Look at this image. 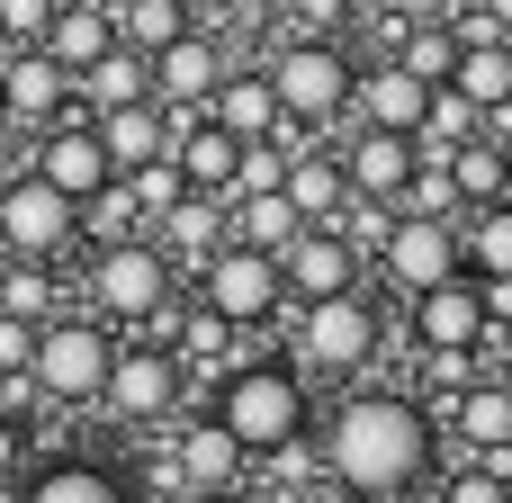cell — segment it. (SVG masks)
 <instances>
[{
	"label": "cell",
	"mask_w": 512,
	"mask_h": 503,
	"mask_svg": "<svg viewBox=\"0 0 512 503\" xmlns=\"http://www.w3.org/2000/svg\"><path fill=\"white\" fill-rule=\"evenodd\" d=\"M126 198H135V216H144V225H153V216H171V207H180V198H189V180H180V162H171V153H162V162H144V171H135V180H126Z\"/></svg>",
	"instance_id": "obj_37"
},
{
	"label": "cell",
	"mask_w": 512,
	"mask_h": 503,
	"mask_svg": "<svg viewBox=\"0 0 512 503\" xmlns=\"http://www.w3.org/2000/svg\"><path fill=\"white\" fill-rule=\"evenodd\" d=\"M36 180H45L54 198L90 207L117 171H108V153H99V135H90V126H45V144H36Z\"/></svg>",
	"instance_id": "obj_15"
},
{
	"label": "cell",
	"mask_w": 512,
	"mask_h": 503,
	"mask_svg": "<svg viewBox=\"0 0 512 503\" xmlns=\"http://www.w3.org/2000/svg\"><path fill=\"white\" fill-rule=\"evenodd\" d=\"M0 315L9 324H54V270L45 261H0Z\"/></svg>",
	"instance_id": "obj_32"
},
{
	"label": "cell",
	"mask_w": 512,
	"mask_h": 503,
	"mask_svg": "<svg viewBox=\"0 0 512 503\" xmlns=\"http://www.w3.org/2000/svg\"><path fill=\"white\" fill-rule=\"evenodd\" d=\"M279 198L297 207V225H342V207H351V171H342V153H297L288 180H279Z\"/></svg>",
	"instance_id": "obj_25"
},
{
	"label": "cell",
	"mask_w": 512,
	"mask_h": 503,
	"mask_svg": "<svg viewBox=\"0 0 512 503\" xmlns=\"http://www.w3.org/2000/svg\"><path fill=\"white\" fill-rule=\"evenodd\" d=\"M63 108H72V81H63L36 45H9V54H0V117H9V126H36V117L63 126Z\"/></svg>",
	"instance_id": "obj_16"
},
{
	"label": "cell",
	"mask_w": 512,
	"mask_h": 503,
	"mask_svg": "<svg viewBox=\"0 0 512 503\" xmlns=\"http://www.w3.org/2000/svg\"><path fill=\"white\" fill-rule=\"evenodd\" d=\"M396 63H405L423 90H450V72H459V36H450V18H432V27H405Z\"/></svg>",
	"instance_id": "obj_33"
},
{
	"label": "cell",
	"mask_w": 512,
	"mask_h": 503,
	"mask_svg": "<svg viewBox=\"0 0 512 503\" xmlns=\"http://www.w3.org/2000/svg\"><path fill=\"white\" fill-rule=\"evenodd\" d=\"M99 405L117 414V423H162L171 405H180V360L171 351H117L108 360V387H99Z\"/></svg>",
	"instance_id": "obj_11"
},
{
	"label": "cell",
	"mask_w": 512,
	"mask_h": 503,
	"mask_svg": "<svg viewBox=\"0 0 512 503\" xmlns=\"http://www.w3.org/2000/svg\"><path fill=\"white\" fill-rule=\"evenodd\" d=\"M324 477L342 486V495L360 503H396L414 495L423 477H432V414L414 405V396H387V387H369V396H351L333 423H324Z\"/></svg>",
	"instance_id": "obj_1"
},
{
	"label": "cell",
	"mask_w": 512,
	"mask_h": 503,
	"mask_svg": "<svg viewBox=\"0 0 512 503\" xmlns=\"http://www.w3.org/2000/svg\"><path fill=\"white\" fill-rule=\"evenodd\" d=\"M423 108H432V90H423L405 63H369V72L351 81V117H360V135H423Z\"/></svg>",
	"instance_id": "obj_13"
},
{
	"label": "cell",
	"mask_w": 512,
	"mask_h": 503,
	"mask_svg": "<svg viewBox=\"0 0 512 503\" xmlns=\"http://www.w3.org/2000/svg\"><path fill=\"white\" fill-rule=\"evenodd\" d=\"M81 243V207L72 198H54L36 171H9L0 180V261H63Z\"/></svg>",
	"instance_id": "obj_7"
},
{
	"label": "cell",
	"mask_w": 512,
	"mask_h": 503,
	"mask_svg": "<svg viewBox=\"0 0 512 503\" xmlns=\"http://www.w3.org/2000/svg\"><path fill=\"white\" fill-rule=\"evenodd\" d=\"M351 9H360V0H297V27H306L315 45H333V36L351 27Z\"/></svg>",
	"instance_id": "obj_41"
},
{
	"label": "cell",
	"mask_w": 512,
	"mask_h": 503,
	"mask_svg": "<svg viewBox=\"0 0 512 503\" xmlns=\"http://www.w3.org/2000/svg\"><path fill=\"white\" fill-rule=\"evenodd\" d=\"M54 9H63V0H0V36H9V45H45Z\"/></svg>",
	"instance_id": "obj_40"
},
{
	"label": "cell",
	"mask_w": 512,
	"mask_h": 503,
	"mask_svg": "<svg viewBox=\"0 0 512 503\" xmlns=\"http://www.w3.org/2000/svg\"><path fill=\"white\" fill-rule=\"evenodd\" d=\"M495 378H504V387H512V342H504V369H495Z\"/></svg>",
	"instance_id": "obj_50"
},
{
	"label": "cell",
	"mask_w": 512,
	"mask_h": 503,
	"mask_svg": "<svg viewBox=\"0 0 512 503\" xmlns=\"http://www.w3.org/2000/svg\"><path fill=\"white\" fill-rule=\"evenodd\" d=\"M414 333H423V351H477L486 342V288L441 279L432 297H414Z\"/></svg>",
	"instance_id": "obj_20"
},
{
	"label": "cell",
	"mask_w": 512,
	"mask_h": 503,
	"mask_svg": "<svg viewBox=\"0 0 512 503\" xmlns=\"http://www.w3.org/2000/svg\"><path fill=\"white\" fill-rule=\"evenodd\" d=\"M207 126H216V135H234L243 153H252V144H279V126H288V117H279L270 72H225V90L207 99Z\"/></svg>",
	"instance_id": "obj_19"
},
{
	"label": "cell",
	"mask_w": 512,
	"mask_h": 503,
	"mask_svg": "<svg viewBox=\"0 0 512 503\" xmlns=\"http://www.w3.org/2000/svg\"><path fill=\"white\" fill-rule=\"evenodd\" d=\"M450 189H459V198H477V207H504V198H512L504 153H495L486 135H477V144H459V153H450Z\"/></svg>",
	"instance_id": "obj_34"
},
{
	"label": "cell",
	"mask_w": 512,
	"mask_h": 503,
	"mask_svg": "<svg viewBox=\"0 0 512 503\" xmlns=\"http://www.w3.org/2000/svg\"><path fill=\"white\" fill-rule=\"evenodd\" d=\"M207 414H216V432H225L243 459H288V450H306L315 396H306V378H297L288 360H234L225 387L207 396Z\"/></svg>",
	"instance_id": "obj_2"
},
{
	"label": "cell",
	"mask_w": 512,
	"mask_h": 503,
	"mask_svg": "<svg viewBox=\"0 0 512 503\" xmlns=\"http://www.w3.org/2000/svg\"><path fill=\"white\" fill-rule=\"evenodd\" d=\"M351 81H360V63L342 54V45H315V36H288L279 45V63H270V90H279V117L288 126H324V117H342L351 108Z\"/></svg>",
	"instance_id": "obj_5"
},
{
	"label": "cell",
	"mask_w": 512,
	"mask_h": 503,
	"mask_svg": "<svg viewBox=\"0 0 512 503\" xmlns=\"http://www.w3.org/2000/svg\"><path fill=\"white\" fill-rule=\"evenodd\" d=\"M288 333H297V351H288L297 378H351V369L378 360V306H369L360 288H351V297H315V306H297Z\"/></svg>",
	"instance_id": "obj_3"
},
{
	"label": "cell",
	"mask_w": 512,
	"mask_h": 503,
	"mask_svg": "<svg viewBox=\"0 0 512 503\" xmlns=\"http://www.w3.org/2000/svg\"><path fill=\"white\" fill-rule=\"evenodd\" d=\"M297 234H306V225H297V207H288L279 189H270V198H234V207H225V243L261 252V261H279Z\"/></svg>",
	"instance_id": "obj_28"
},
{
	"label": "cell",
	"mask_w": 512,
	"mask_h": 503,
	"mask_svg": "<svg viewBox=\"0 0 512 503\" xmlns=\"http://www.w3.org/2000/svg\"><path fill=\"white\" fill-rule=\"evenodd\" d=\"M459 261H468V279L512 288V198L504 207H477V216L459 225Z\"/></svg>",
	"instance_id": "obj_30"
},
{
	"label": "cell",
	"mask_w": 512,
	"mask_h": 503,
	"mask_svg": "<svg viewBox=\"0 0 512 503\" xmlns=\"http://www.w3.org/2000/svg\"><path fill=\"white\" fill-rule=\"evenodd\" d=\"M450 9H504V0H450Z\"/></svg>",
	"instance_id": "obj_48"
},
{
	"label": "cell",
	"mask_w": 512,
	"mask_h": 503,
	"mask_svg": "<svg viewBox=\"0 0 512 503\" xmlns=\"http://www.w3.org/2000/svg\"><path fill=\"white\" fill-rule=\"evenodd\" d=\"M477 135H486V117H477L459 90H432V108H423V135H414V144H423V153H459V144H477Z\"/></svg>",
	"instance_id": "obj_35"
},
{
	"label": "cell",
	"mask_w": 512,
	"mask_h": 503,
	"mask_svg": "<svg viewBox=\"0 0 512 503\" xmlns=\"http://www.w3.org/2000/svg\"><path fill=\"white\" fill-rule=\"evenodd\" d=\"M18 503H135L126 495V477L117 468H99V459H54V468H36Z\"/></svg>",
	"instance_id": "obj_27"
},
{
	"label": "cell",
	"mask_w": 512,
	"mask_h": 503,
	"mask_svg": "<svg viewBox=\"0 0 512 503\" xmlns=\"http://www.w3.org/2000/svg\"><path fill=\"white\" fill-rule=\"evenodd\" d=\"M189 503H252V495H243V486H234V495H189Z\"/></svg>",
	"instance_id": "obj_47"
},
{
	"label": "cell",
	"mask_w": 512,
	"mask_h": 503,
	"mask_svg": "<svg viewBox=\"0 0 512 503\" xmlns=\"http://www.w3.org/2000/svg\"><path fill=\"white\" fill-rule=\"evenodd\" d=\"M0 503H18V477H0Z\"/></svg>",
	"instance_id": "obj_49"
},
{
	"label": "cell",
	"mask_w": 512,
	"mask_h": 503,
	"mask_svg": "<svg viewBox=\"0 0 512 503\" xmlns=\"http://www.w3.org/2000/svg\"><path fill=\"white\" fill-rule=\"evenodd\" d=\"M9 153H18V126L0 117V180H9Z\"/></svg>",
	"instance_id": "obj_46"
},
{
	"label": "cell",
	"mask_w": 512,
	"mask_h": 503,
	"mask_svg": "<svg viewBox=\"0 0 512 503\" xmlns=\"http://www.w3.org/2000/svg\"><path fill=\"white\" fill-rule=\"evenodd\" d=\"M387 18L396 27H432V18H450V0H387Z\"/></svg>",
	"instance_id": "obj_43"
},
{
	"label": "cell",
	"mask_w": 512,
	"mask_h": 503,
	"mask_svg": "<svg viewBox=\"0 0 512 503\" xmlns=\"http://www.w3.org/2000/svg\"><path fill=\"white\" fill-rule=\"evenodd\" d=\"M81 234H90L99 252H108V243H135V234H144V216H135V198H126V180H108V189H99V198L81 207Z\"/></svg>",
	"instance_id": "obj_36"
},
{
	"label": "cell",
	"mask_w": 512,
	"mask_h": 503,
	"mask_svg": "<svg viewBox=\"0 0 512 503\" xmlns=\"http://www.w3.org/2000/svg\"><path fill=\"white\" fill-rule=\"evenodd\" d=\"M18 459H27V423H0V477H18Z\"/></svg>",
	"instance_id": "obj_44"
},
{
	"label": "cell",
	"mask_w": 512,
	"mask_h": 503,
	"mask_svg": "<svg viewBox=\"0 0 512 503\" xmlns=\"http://www.w3.org/2000/svg\"><path fill=\"white\" fill-rule=\"evenodd\" d=\"M198 306H207V315H225L234 333H261V324H279V315H288V279H279V261H261V252L225 243V252L198 270Z\"/></svg>",
	"instance_id": "obj_8"
},
{
	"label": "cell",
	"mask_w": 512,
	"mask_h": 503,
	"mask_svg": "<svg viewBox=\"0 0 512 503\" xmlns=\"http://www.w3.org/2000/svg\"><path fill=\"white\" fill-rule=\"evenodd\" d=\"M108 360H117V342H108L99 315H54V324H36V360H27V378H36L45 405H99Z\"/></svg>",
	"instance_id": "obj_4"
},
{
	"label": "cell",
	"mask_w": 512,
	"mask_h": 503,
	"mask_svg": "<svg viewBox=\"0 0 512 503\" xmlns=\"http://www.w3.org/2000/svg\"><path fill=\"white\" fill-rule=\"evenodd\" d=\"M378 261H387V279H396L405 297H432L441 279H468V261H459V225H441V216H387Z\"/></svg>",
	"instance_id": "obj_9"
},
{
	"label": "cell",
	"mask_w": 512,
	"mask_h": 503,
	"mask_svg": "<svg viewBox=\"0 0 512 503\" xmlns=\"http://www.w3.org/2000/svg\"><path fill=\"white\" fill-rule=\"evenodd\" d=\"M90 135H99V153H108V171H117V180H135L144 162H162V153H171V117H162L153 99H144V108H117V117H99Z\"/></svg>",
	"instance_id": "obj_24"
},
{
	"label": "cell",
	"mask_w": 512,
	"mask_h": 503,
	"mask_svg": "<svg viewBox=\"0 0 512 503\" xmlns=\"http://www.w3.org/2000/svg\"><path fill=\"white\" fill-rule=\"evenodd\" d=\"M81 288H90V315H99V324H135V333H144V324L171 306V261L135 234V243L90 252V279H81Z\"/></svg>",
	"instance_id": "obj_6"
},
{
	"label": "cell",
	"mask_w": 512,
	"mask_h": 503,
	"mask_svg": "<svg viewBox=\"0 0 512 503\" xmlns=\"http://www.w3.org/2000/svg\"><path fill=\"white\" fill-rule=\"evenodd\" d=\"M450 90H459L477 117H512V45H459Z\"/></svg>",
	"instance_id": "obj_29"
},
{
	"label": "cell",
	"mask_w": 512,
	"mask_h": 503,
	"mask_svg": "<svg viewBox=\"0 0 512 503\" xmlns=\"http://www.w3.org/2000/svg\"><path fill=\"white\" fill-rule=\"evenodd\" d=\"M63 81H81L99 54H117V9H54V27H45V45H36Z\"/></svg>",
	"instance_id": "obj_23"
},
{
	"label": "cell",
	"mask_w": 512,
	"mask_h": 503,
	"mask_svg": "<svg viewBox=\"0 0 512 503\" xmlns=\"http://www.w3.org/2000/svg\"><path fill=\"white\" fill-rule=\"evenodd\" d=\"M477 378H486V369H477V351H423V387H432V405H441V414H450ZM432 405H423V414H432Z\"/></svg>",
	"instance_id": "obj_38"
},
{
	"label": "cell",
	"mask_w": 512,
	"mask_h": 503,
	"mask_svg": "<svg viewBox=\"0 0 512 503\" xmlns=\"http://www.w3.org/2000/svg\"><path fill=\"white\" fill-rule=\"evenodd\" d=\"M441 503H512V468L468 459V468H450V477H441Z\"/></svg>",
	"instance_id": "obj_39"
},
{
	"label": "cell",
	"mask_w": 512,
	"mask_h": 503,
	"mask_svg": "<svg viewBox=\"0 0 512 503\" xmlns=\"http://www.w3.org/2000/svg\"><path fill=\"white\" fill-rule=\"evenodd\" d=\"M450 432H459V441H468L486 468H512V387L495 378V369H486V378H477V387L450 405Z\"/></svg>",
	"instance_id": "obj_22"
},
{
	"label": "cell",
	"mask_w": 512,
	"mask_h": 503,
	"mask_svg": "<svg viewBox=\"0 0 512 503\" xmlns=\"http://www.w3.org/2000/svg\"><path fill=\"white\" fill-rule=\"evenodd\" d=\"M216 90H225V45H216L207 27H189L180 45L153 54V108H162V117H171V108H180V117H207Z\"/></svg>",
	"instance_id": "obj_10"
},
{
	"label": "cell",
	"mask_w": 512,
	"mask_h": 503,
	"mask_svg": "<svg viewBox=\"0 0 512 503\" xmlns=\"http://www.w3.org/2000/svg\"><path fill=\"white\" fill-rule=\"evenodd\" d=\"M144 99H153V63L117 45V54H99V63L72 81V108H63V126H81V117L99 126V117H117V108H144Z\"/></svg>",
	"instance_id": "obj_17"
},
{
	"label": "cell",
	"mask_w": 512,
	"mask_h": 503,
	"mask_svg": "<svg viewBox=\"0 0 512 503\" xmlns=\"http://www.w3.org/2000/svg\"><path fill=\"white\" fill-rule=\"evenodd\" d=\"M171 468H180V495H234L243 486V450L216 432V414L171 432Z\"/></svg>",
	"instance_id": "obj_21"
},
{
	"label": "cell",
	"mask_w": 512,
	"mask_h": 503,
	"mask_svg": "<svg viewBox=\"0 0 512 503\" xmlns=\"http://www.w3.org/2000/svg\"><path fill=\"white\" fill-rule=\"evenodd\" d=\"M27 360H36V333L0 315V378H27Z\"/></svg>",
	"instance_id": "obj_42"
},
{
	"label": "cell",
	"mask_w": 512,
	"mask_h": 503,
	"mask_svg": "<svg viewBox=\"0 0 512 503\" xmlns=\"http://www.w3.org/2000/svg\"><path fill=\"white\" fill-rule=\"evenodd\" d=\"M180 36H189V0H126V9H117V45L144 54V63H153L162 45H180Z\"/></svg>",
	"instance_id": "obj_31"
},
{
	"label": "cell",
	"mask_w": 512,
	"mask_h": 503,
	"mask_svg": "<svg viewBox=\"0 0 512 503\" xmlns=\"http://www.w3.org/2000/svg\"><path fill=\"white\" fill-rule=\"evenodd\" d=\"M486 144L504 153V180H512V117H486Z\"/></svg>",
	"instance_id": "obj_45"
},
{
	"label": "cell",
	"mask_w": 512,
	"mask_h": 503,
	"mask_svg": "<svg viewBox=\"0 0 512 503\" xmlns=\"http://www.w3.org/2000/svg\"><path fill=\"white\" fill-rule=\"evenodd\" d=\"M279 279H288V297H297V306H315V297H351L360 252H351V234H342V225H306V234L279 252Z\"/></svg>",
	"instance_id": "obj_12"
},
{
	"label": "cell",
	"mask_w": 512,
	"mask_h": 503,
	"mask_svg": "<svg viewBox=\"0 0 512 503\" xmlns=\"http://www.w3.org/2000/svg\"><path fill=\"white\" fill-rule=\"evenodd\" d=\"M342 171H351V198L360 207H405V189L423 171V144L414 135H351Z\"/></svg>",
	"instance_id": "obj_14"
},
{
	"label": "cell",
	"mask_w": 512,
	"mask_h": 503,
	"mask_svg": "<svg viewBox=\"0 0 512 503\" xmlns=\"http://www.w3.org/2000/svg\"><path fill=\"white\" fill-rule=\"evenodd\" d=\"M144 243H153V252H162L171 270H180V261H189V270H207V261L225 252V198L189 189V198H180L171 216H153V225H144Z\"/></svg>",
	"instance_id": "obj_18"
},
{
	"label": "cell",
	"mask_w": 512,
	"mask_h": 503,
	"mask_svg": "<svg viewBox=\"0 0 512 503\" xmlns=\"http://www.w3.org/2000/svg\"><path fill=\"white\" fill-rule=\"evenodd\" d=\"M171 162H180V180H189V189L225 198V189H234V171H243V144H234V135H216L207 117H189V126L171 135Z\"/></svg>",
	"instance_id": "obj_26"
}]
</instances>
